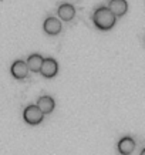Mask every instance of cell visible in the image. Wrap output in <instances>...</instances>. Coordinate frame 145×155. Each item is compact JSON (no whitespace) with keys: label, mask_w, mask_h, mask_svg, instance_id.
I'll return each instance as SVG.
<instances>
[{"label":"cell","mask_w":145,"mask_h":155,"mask_svg":"<svg viewBox=\"0 0 145 155\" xmlns=\"http://www.w3.org/2000/svg\"><path fill=\"white\" fill-rule=\"evenodd\" d=\"M36 105L41 110L43 114H50L53 110H54L56 103H54V100H53L50 95H41V97L37 100V104H36Z\"/></svg>","instance_id":"obj_6"},{"label":"cell","mask_w":145,"mask_h":155,"mask_svg":"<svg viewBox=\"0 0 145 155\" xmlns=\"http://www.w3.org/2000/svg\"><path fill=\"white\" fill-rule=\"evenodd\" d=\"M108 9L115 16H122V14H125L127 9H128V3H127V0H110Z\"/></svg>","instance_id":"obj_8"},{"label":"cell","mask_w":145,"mask_h":155,"mask_svg":"<svg viewBox=\"0 0 145 155\" xmlns=\"http://www.w3.org/2000/svg\"><path fill=\"white\" fill-rule=\"evenodd\" d=\"M10 71H12V74H13L16 78H24V77H27V74H28L27 63L23 60H16L13 64H12V67H10Z\"/></svg>","instance_id":"obj_4"},{"label":"cell","mask_w":145,"mask_h":155,"mask_svg":"<svg viewBox=\"0 0 145 155\" xmlns=\"http://www.w3.org/2000/svg\"><path fill=\"white\" fill-rule=\"evenodd\" d=\"M23 117H24V121L30 124V125H37L40 122L43 121V117L44 114L41 113V110L37 107V105H27L24 108L23 111Z\"/></svg>","instance_id":"obj_2"},{"label":"cell","mask_w":145,"mask_h":155,"mask_svg":"<svg viewBox=\"0 0 145 155\" xmlns=\"http://www.w3.org/2000/svg\"><path fill=\"white\" fill-rule=\"evenodd\" d=\"M141 155H145V148H144L142 151H141Z\"/></svg>","instance_id":"obj_11"},{"label":"cell","mask_w":145,"mask_h":155,"mask_svg":"<svg viewBox=\"0 0 145 155\" xmlns=\"http://www.w3.org/2000/svg\"><path fill=\"white\" fill-rule=\"evenodd\" d=\"M135 148V142L131 137H122L118 141V151L122 155H130Z\"/></svg>","instance_id":"obj_7"},{"label":"cell","mask_w":145,"mask_h":155,"mask_svg":"<svg viewBox=\"0 0 145 155\" xmlns=\"http://www.w3.org/2000/svg\"><path fill=\"white\" fill-rule=\"evenodd\" d=\"M57 71H58V64H57V61L54 60L53 57H47V58H44L40 73H41L44 77L50 78V77H54V75L57 74Z\"/></svg>","instance_id":"obj_3"},{"label":"cell","mask_w":145,"mask_h":155,"mask_svg":"<svg viewBox=\"0 0 145 155\" xmlns=\"http://www.w3.org/2000/svg\"><path fill=\"white\" fill-rule=\"evenodd\" d=\"M43 27H44V31L48 34H58L61 31V21L57 17H47L44 20V24H43Z\"/></svg>","instance_id":"obj_5"},{"label":"cell","mask_w":145,"mask_h":155,"mask_svg":"<svg viewBox=\"0 0 145 155\" xmlns=\"http://www.w3.org/2000/svg\"><path fill=\"white\" fill-rule=\"evenodd\" d=\"M43 61H44V58H43L38 53H34V54H30V56L27 57V67L28 70L31 71H40L41 70V66H43Z\"/></svg>","instance_id":"obj_10"},{"label":"cell","mask_w":145,"mask_h":155,"mask_svg":"<svg viewBox=\"0 0 145 155\" xmlns=\"http://www.w3.org/2000/svg\"><path fill=\"white\" fill-rule=\"evenodd\" d=\"M115 14L108 9V6H100L94 10L93 21L101 30H110L115 24Z\"/></svg>","instance_id":"obj_1"},{"label":"cell","mask_w":145,"mask_h":155,"mask_svg":"<svg viewBox=\"0 0 145 155\" xmlns=\"http://www.w3.org/2000/svg\"><path fill=\"white\" fill-rule=\"evenodd\" d=\"M57 13H58V16H60V19L68 21V20H71L73 17H74L75 9H74V6L70 5V3H61V5L58 6Z\"/></svg>","instance_id":"obj_9"}]
</instances>
